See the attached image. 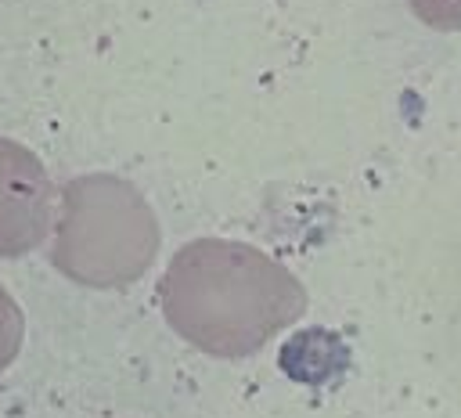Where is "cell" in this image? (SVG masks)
Wrapping results in <instances>:
<instances>
[{
  "label": "cell",
  "mask_w": 461,
  "mask_h": 418,
  "mask_svg": "<svg viewBox=\"0 0 461 418\" xmlns=\"http://www.w3.org/2000/svg\"><path fill=\"white\" fill-rule=\"evenodd\" d=\"M158 252V220L144 195L108 173L76 177L61 191L54 223V267L90 288L137 281Z\"/></svg>",
  "instance_id": "cell-2"
},
{
  "label": "cell",
  "mask_w": 461,
  "mask_h": 418,
  "mask_svg": "<svg viewBox=\"0 0 461 418\" xmlns=\"http://www.w3.org/2000/svg\"><path fill=\"white\" fill-rule=\"evenodd\" d=\"M299 281L267 252L227 241H187L162 277L169 328L209 357H249L303 314Z\"/></svg>",
  "instance_id": "cell-1"
},
{
  "label": "cell",
  "mask_w": 461,
  "mask_h": 418,
  "mask_svg": "<svg viewBox=\"0 0 461 418\" xmlns=\"http://www.w3.org/2000/svg\"><path fill=\"white\" fill-rule=\"evenodd\" d=\"M22 339H25V317L11 299V292L0 285V371L18 357Z\"/></svg>",
  "instance_id": "cell-4"
},
{
  "label": "cell",
  "mask_w": 461,
  "mask_h": 418,
  "mask_svg": "<svg viewBox=\"0 0 461 418\" xmlns=\"http://www.w3.org/2000/svg\"><path fill=\"white\" fill-rule=\"evenodd\" d=\"M54 184L43 162L18 141L0 137V256H22L50 234Z\"/></svg>",
  "instance_id": "cell-3"
}]
</instances>
